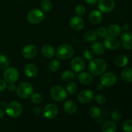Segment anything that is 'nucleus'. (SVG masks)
<instances>
[{
    "mask_svg": "<svg viewBox=\"0 0 132 132\" xmlns=\"http://www.w3.org/2000/svg\"><path fill=\"white\" fill-rule=\"evenodd\" d=\"M37 54V49L35 45L30 44L23 48L22 50V55L26 59H33Z\"/></svg>",
    "mask_w": 132,
    "mask_h": 132,
    "instance_id": "obj_11",
    "label": "nucleus"
},
{
    "mask_svg": "<svg viewBox=\"0 0 132 132\" xmlns=\"http://www.w3.org/2000/svg\"><path fill=\"white\" fill-rule=\"evenodd\" d=\"M33 112L34 113H36V114L39 115L41 113H42L43 110L40 107H35V108L33 109Z\"/></svg>",
    "mask_w": 132,
    "mask_h": 132,
    "instance_id": "obj_42",
    "label": "nucleus"
},
{
    "mask_svg": "<svg viewBox=\"0 0 132 132\" xmlns=\"http://www.w3.org/2000/svg\"><path fill=\"white\" fill-rule=\"evenodd\" d=\"M79 81L84 85H88L92 82L93 78L90 73L88 72H81L78 77Z\"/></svg>",
    "mask_w": 132,
    "mask_h": 132,
    "instance_id": "obj_22",
    "label": "nucleus"
},
{
    "mask_svg": "<svg viewBox=\"0 0 132 132\" xmlns=\"http://www.w3.org/2000/svg\"><path fill=\"white\" fill-rule=\"evenodd\" d=\"M107 69V63L104 60L99 58L93 59L88 64V70L94 76H101Z\"/></svg>",
    "mask_w": 132,
    "mask_h": 132,
    "instance_id": "obj_1",
    "label": "nucleus"
},
{
    "mask_svg": "<svg viewBox=\"0 0 132 132\" xmlns=\"http://www.w3.org/2000/svg\"><path fill=\"white\" fill-rule=\"evenodd\" d=\"M77 90V86L76 82H70L67 85V91L69 94H74Z\"/></svg>",
    "mask_w": 132,
    "mask_h": 132,
    "instance_id": "obj_34",
    "label": "nucleus"
},
{
    "mask_svg": "<svg viewBox=\"0 0 132 132\" xmlns=\"http://www.w3.org/2000/svg\"><path fill=\"white\" fill-rule=\"evenodd\" d=\"M63 108L67 113L73 114L77 111V104L73 101L68 100L64 103Z\"/></svg>",
    "mask_w": 132,
    "mask_h": 132,
    "instance_id": "obj_20",
    "label": "nucleus"
},
{
    "mask_svg": "<svg viewBox=\"0 0 132 132\" xmlns=\"http://www.w3.org/2000/svg\"><path fill=\"white\" fill-rule=\"evenodd\" d=\"M40 5L41 9L45 12H48L52 9V2L50 0H42Z\"/></svg>",
    "mask_w": 132,
    "mask_h": 132,
    "instance_id": "obj_30",
    "label": "nucleus"
},
{
    "mask_svg": "<svg viewBox=\"0 0 132 132\" xmlns=\"http://www.w3.org/2000/svg\"><path fill=\"white\" fill-rule=\"evenodd\" d=\"M103 88H104V86H103V85H102L101 83L100 85H99L97 86V90H103Z\"/></svg>",
    "mask_w": 132,
    "mask_h": 132,
    "instance_id": "obj_48",
    "label": "nucleus"
},
{
    "mask_svg": "<svg viewBox=\"0 0 132 132\" xmlns=\"http://www.w3.org/2000/svg\"><path fill=\"white\" fill-rule=\"evenodd\" d=\"M121 77L125 82H132V68H125L121 72Z\"/></svg>",
    "mask_w": 132,
    "mask_h": 132,
    "instance_id": "obj_25",
    "label": "nucleus"
},
{
    "mask_svg": "<svg viewBox=\"0 0 132 132\" xmlns=\"http://www.w3.org/2000/svg\"><path fill=\"white\" fill-rule=\"evenodd\" d=\"M10 64L9 59L3 54H0V69L4 70L9 68Z\"/></svg>",
    "mask_w": 132,
    "mask_h": 132,
    "instance_id": "obj_28",
    "label": "nucleus"
},
{
    "mask_svg": "<svg viewBox=\"0 0 132 132\" xmlns=\"http://www.w3.org/2000/svg\"><path fill=\"white\" fill-rule=\"evenodd\" d=\"M6 82L5 80L0 79V92L4 91L6 89Z\"/></svg>",
    "mask_w": 132,
    "mask_h": 132,
    "instance_id": "obj_41",
    "label": "nucleus"
},
{
    "mask_svg": "<svg viewBox=\"0 0 132 132\" xmlns=\"http://www.w3.org/2000/svg\"><path fill=\"white\" fill-rule=\"evenodd\" d=\"M41 52L44 57L50 59L55 55V50L54 48L51 45H45L41 48Z\"/></svg>",
    "mask_w": 132,
    "mask_h": 132,
    "instance_id": "obj_21",
    "label": "nucleus"
},
{
    "mask_svg": "<svg viewBox=\"0 0 132 132\" xmlns=\"http://www.w3.org/2000/svg\"><path fill=\"white\" fill-rule=\"evenodd\" d=\"M92 50L95 55L101 56L105 52V46L100 42H95L91 46Z\"/></svg>",
    "mask_w": 132,
    "mask_h": 132,
    "instance_id": "obj_19",
    "label": "nucleus"
},
{
    "mask_svg": "<svg viewBox=\"0 0 132 132\" xmlns=\"http://www.w3.org/2000/svg\"><path fill=\"white\" fill-rule=\"evenodd\" d=\"M121 29H122L125 32H128V31L129 30V29H130V26H129V24H127V23H125V24H124L123 25H122Z\"/></svg>",
    "mask_w": 132,
    "mask_h": 132,
    "instance_id": "obj_44",
    "label": "nucleus"
},
{
    "mask_svg": "<svg viewBox=\"0 0 132 132\" xmlns=\"http://www.w3.org/2000/svg\"><path fill=\"white\" fill-rule=\"evenodd\" d=\"M6 106V103H5V101H1L0 102V106L1 107V108H5Z\"/></svg>",
    "mask_w": 132,
    "mask_h": 132,
    "instance_id": "obj_47",
    "label": "nucleus"
},
{
    "mask_svg": "<svg viewBox=\"0 0 132 132\" xmlns=\"http://www.w3.org/2000/svg\"><path fill=\"white\" fill-rule=\"evenodd\" d=\"M117 125L112 121H107L104 122L101 127L102 132H116Z\"/></svg>",
    "mask_w": 132,
    "mask_h": 132,
    "instance_id": "obj_24",
    "label": "nucleus"
},
{
    "mask_svg": "<svg viewBox=\"0 0 132 132\" xmlns=\"http://www.w3.org/2000/svg\"><path fill=\"white\" fill-rule=\"evenodd\" d=\"M18 1H23V0H18Z\"/></svg>",
    "mask_w": 132,
    "mask_h": 132,
    "instance_id": "obj_49",
    "label": "nucleus"
},
{
    "mask_svg": "<svg viewBox=\"0 0 132 132\" xmlns=\"http://www.w3.org/2000/svg\"><path fill=\"white\" fill-rule=\"evenodd\" d=\"M4 80L9 84L16 82L19 77V72L18 70L13 67H10L5 69L3 73Z\"/></svg>",
    "mask_w": 132,
    "mask_h": 132,
    "instance_id": "obj_8",
    "label": "nucleus"
},
{
    "mask_svg": "<svg viewBox=\"0 0 132 132\" xmlns=\"http://www.w3.org/2000/svg\"><path fill=\"white\" fill-rule=\"evenodd\" d=\"M97 33L98 36H101V37H107L108 36H110L108 35V30L106 28L104 27H99V28L97 29Z\"/></svg>",
    "mask_w": 132,
    "mask_h": 132,
    "instance_id": "obj_38",
    "label": "nucleus"
},
{
    "mask_svg": "<svg viewBox=\"0 0 132 132\" xmlns=\"http://www.w3.org/2000/svg\"><path fill=\"white\" fill-rule=\"evenodd\" d=\"M115 7L114 0H99L98 8L100 11L104 13L112 12Z\"/></svg>",
    "mask_w": 132,
    "mask_h": 132,
    "instance_id": "obj_10",
    "label": "nucleus"
},
{
    "mask_svg": "<svg viewBox=\"0 0 132 132\" xmlns=\"http://www.w3.org/2000/svg\"><path fill=\"white\" fill-rule=\"evenodd\" d=\"M104 45L105 48L111 50H114L118 48L120 46V42L118 39L116 37L108 36L106 37L104 41Z\"/></svg>",
    "mask_w": 132,
    "mask_h": 132,
    "instance_id": "obj_15",
    "label": "nucleus"
},
{
    "mask_svg": "<svg viewBox=\"0 0 132 132\" xmlns=\"http://www.w3.org/2000/svg\"><path fill=\"white\" fill-rule=\"evenodd\" d=\"M97 33L94 30H89L85 34V39L88 42H94L97 39Z\"/></svg>",
    "mask_w": 132,
    "mask_h": 132,
    "instance_id": "obj_26",
    "label": "nucleus"
},
{
    "mask_svg": "<svg viewBox=\"0 0 132 132\" xmlns=\"http://www.w3.org/2000/svg\"><path fill=\"white\" fill-rule=\"evenodd\" d=\"M43 116L48 119H52L58 113V108L55 104H48L43 108L42 112Z\"/></svg>",
    "mask_w": 132,
    "mask_h": 132,
    "instance_id": "obj_9",
    "label": "nucleus"
},
{
    "mask_svg": "<svg viewBox=\"0 0 132 132\" xmlns=\"http://www.w3.org/2000/svg\"><path fill=\"white\" fill-rule=\"evenodd\" d=\"M128 63V59L124 55H119L115 60V64L118 67H124Z\"/></svg>",
    "mask_w": 132,
    "mask_h": 132,
    "instance_id": "obj_27",
    "label": "nucleus"
},
{
    "mask_svg": "<svg viewBox=\"0 0 132 132\" xmlns=\"http://www.w3.org/2000/svg\"><path fill=\"white\" fill-rule=\"evenodd\" d=\"M89 115H90V117H92V118L97 119L99 118V117L101 115V110L97 106H93L89 110Z\"/></svg>",
    "mask_w": 132,
    "mask_h": 132,
    "instance_id": "obj_29",
    "label": "nucleus"
},
{
    "mask_svg": "<svg viewBox=\"0 0 132 132\" xmlns=\"http://www.w3.org/2000/svg\"><path fill=\"white\" fill-rule=\"evenodd\" d=\"M61 64L59 63V61L57 59H54V60L51 61L48 64V68L50 71L53 72H55L59 70V69L60 68Z\"/></svg>",
    "mask_w": 132,
    "mask_h": 132,
    "instance_id": "obj_31",
    "label": "nucleus"
},
{
    "mask_svg": "<svg viewBox=\"0 0 132 132\" xmlns=\"http://www.w3.org/2000/svg\"><path fill=\"white\" fill-rule=\"evenodd\" d=\"M24 73L28 77H35L38 74V68L36 64L29 63L24 67Z\"/></svg>",
    "mask_w": 132,
    "mask_h": 132,
    "instance_id": "obj_17",
    "label": "nucleus"
},
{
    "mask_svg": "<svg viewBox=\"0 0 132 132\" xmlns=\"http://www.w3.org/2000/svg\"><path fill=\"white\" fill-rule=\"evenodd\" d=\"M103 19V15L101 11L97 10H94L90 13L89 20L93 24H97L101 22Z\"/></svg>",
    "mask_w": 132,
    "mask_h": 132,
    "instance_id": "obj_18",
    "label": "nucleus"
},
{
    "mask_svg": "<svg viewBox=\"0 0 132 132\" xmlns=\"http://www.w3.org/2000/svg\"><path fill=\"white\" fill-rule=\"evenodd\" d=\"M50 95L55 101L61 102L67 99V92L63 86L56 85L53 86L50 90Z\"/></svg>",
    "mask_w": 132,
    "mask_h": 132,
    "instance_id": "obj_5",
    "label": "nucleus"
},
{
    "mask_svg": "<svg viewBox=\"0 0 132 132\" xmlns=\"http://www.w3.org/2000/svg\"><path fill=\"white\" fill-rule=\"evenodd\" d=\"M75 12L78 16H81L86 12V7L83 5H77L75 9Z\"/></svg>",
    "mask_w": 132,
    "mask_h": 132,
    "instance_id": "obj_36",
    "label": "nucleus"
},
{
    "mask_svg": "<svg viewBox=\"0 0 132 132\" xmlns=\"http://www.w3.org/2000/svg\"><path fill=\"white\" fill-rule=\"evenodd\" d=\"M5 111L9 116L12 118L19 117L22 113L23 108L20 103L17 101H14L6 104Z\"/></svg>",
    "mask_w": 132,
    "mask_h": 132,
    "instance_id": "obj_3",
    "label": "nucleus"
},
{
    "mask_svg": "<svg viewBox=\"0 0 132 132\" xmlns=\"http://www.w3.org/2000/svg\"><path fill=\"white\" fill-rule=\"evenodd\" d=\"M16 93L21 99L28 98L34 93V87L30 82H22L16 88Z\"/></svg>",
    "mask_w": 132,
    "mask_h": 132,
    "instance_id": "obj_2",
    "label": "nucleus"
},
{
    "mask_svg": "<svg viewBox=\"0 0 132 132\" xmlns=\"http://www.w3.org/2000/svg\"><path fill=\"white\" fill-rule=\"evenodd\" d=\"M112 119L116 122H118V121H120L121 118V113H120L119 111L117 110H113L112 113Z\"/></svg>",
    "mask_w": 132,
    "mask_h": 132,
    "instance_id": "obj_40",
    "label": "nucleus"
},
{
    "mask_svg": "<svg viewBox=\"0 0 132 132\" xmlns=\"http://www.w3.org/2000/svg\"><path fill=\"white\" fill-rule=\"evenodd\" d=\"M94 97V94L93 92L88 89H86L79 92L77 96V99L81 103L86 104V103H90L93 99Z\"/></svg>",
    "mask_w": 132,
    "mask_h": 132,
    "instance_id": "obj_12",
    "label": "nucleus"
},
{
    "mask_svg": "<svg viewBox=\"0 0 132 132\" xmlns=\"http://www.w3.org/2000/svg\"><path fill=\"white\" fill-rule=\"evenodd\" d=\"M74 50L72 46L68 44H63L57 48L56 51V55L59 59L62 60L69 59L73 56Z\"/></svg>",
    "mask_w": 132,
    "mask_h": 132,
    "instance_id": "obj_4",
    "label": "nucleus"
},
{
    "mask_svg": "<svg viewBox=\"0 0 132 132\" xmlns=\"http://www.w3.org/2000/svg\"><path fill=\"white\" fill-rule=\"evenodd\" d=\"M8 89H9V90L10 92H13L15 91V86L14 85V83H11L9 85V86H8Z\"/></svg>",
    "mask_w": 132,
    "mask_h": 132,
    "instance_id": "obj_43",
    "label": "nucleus"
},
{
    "mask_svg": "<svg viewBox=\"0 0 132 132\" xmlns=\"http://www.w3.org/2000/svg\"><path fill=\"white\" fill-rule=\"evenodd\" d=\"M71 67L74 72H80L85 69L86 64L85 61L81 57H75L71 61Z\"/></svg>",
    "mask_w": 132,
    "mask_h": 132,
    "instance_id": "obj_13",
    "label": "nucleus"
},
{
    "mask_svg": "<svg viewBox=\"0 0 132 132\" xmlns=\"http://www.w3.org/2000/svg\"><path fill=\"white\" fill-rule=\"evenodd\" d=\"M70 25L74 30L79 31L84 28L85 22L83 19L80 16H73L70 20Z\"/></svg>",
    "mask_w": 132,
    "mask_h": 132,
    "instance_id": "obj_14",
    "label": "nucleus"
},
{
    "mask_svg": "<svg viewBox=\"0 0 132 132\" xmlns=\"http://www.w3.org/2000/svg\"><path fill=\"white\" fill-rule=\"evenodd\" d=\"M94 97L95 99V101L100 104H104L106 102V100L105 96L104 95H103V94H97V95H96Z\"/></svg>",
    "mask_w": 132,
    "mask_h": 132,
    "instance_id": "obj_39",
    "label": "nucleus"
},
{
    "mask_svg": "<svg viewBox=\"0 0 132 132\" xmlns=\"http://www.w3.org/2000/svg\"><path fill=\"white\" fill-rule=\"evenodd\" d=\"M83 56L86 60L91 61L92 59H94V54L93 51L90 49H86L83 52Z\"/></svg>",
    "mask_w": 132,
    "mask_h": 132,
    "instance_id": "obj_37",
    "label": "nucleus"
},
{
    "mask_svg": "<svg viewBox=\"0 0 132 132\" xmlns=\"http://www.w3.org/2000/svg\"><path fill=\"white\" fill-rule=\"evenodd\" d=\"M121 43L124 48L132 49V34L128 32H124L121 36Z\"/></svg>",
    "mask_w": 132,
    "mask_h": 132,
    "instance_id": "obj_16",
    "label": "nucleus"
},
{
    "mask_svg": "<svg viewBox=\"0 0 132 132\" xmlns=\"http://www.w3.org/2000/svg\"><path fill=\"white\" fill-rule=\"evenodd\" d=\"M117 76L111 72H106L101 77V83L104 87L109 88L113 86L117 82Z\"/></svg>",
    "mask_w": 132,
    "mask_h": 132,
    "instance_id": "obj_7",
    "label": "nucleus"
},
{
    "mask_svg": "<svg viewBox=\"0 0 132 132\" xmlns=\"http://www.w3.org/2000/svg\"><path fill=\"white\" fill-rule=\"evenodd\" d=\"M122 129L125 132H132V119H128L122 124Z\"/></svg>",
    "mask_w": 132,
    "mask_h": 132,
    "instance_id": "obj_35",
    "label": "nucleus"
},
{
    "mask_svg": "<svg viewBox=\"0 0 132 132\" xmlns=\"http://www.w3.org/2000/svg\"><path fill=\"white\" fill-rule=\"evenodd\" d=\"M4 116H5V112H4V111L2 109L0 108V120L3 118Z\"/></svg>",
    "mask_w": 132,
    "mask_h": 132,
    "instance_id": "obj_46",
    "label": "nucleus"
},
{
    "mask_svg": "<svg viewBox=\"0 0 132 132\" xmlns=\"http://www.w3.org/2000/svg\"><path fill=\"white\" fill-rule=\"evenodd\" d=\"M62 79L64 81H72V79L74 77V73L72 72V70H66L62 73Z\"/></svg>",
    "mask_w": 132,
    "mask_h": 132,
    "instance_id": "obj_32",
    "label": "nucleus"
},
{
    "mask_svg": "<svg viewBox=\"0 0 132 132\" xmlns=\"http://www.w3.org/2000/svg\"><path fill=\"white\" fill-rule=\"evenodd\" d=\"M45 18L42 10L39 9H34L31 10L27 15V20L32 24H37L42 21Z\"/></svg>",
    "mask_w": 132,
    "mask_h": 132,
    "instance_id": "obj_6",
    "label": "nucleus"
},
{
    "mask_svg": "<svg viewBox=\"0 0 132 132\" xmlns=\"http://www.w3.org/2000/svg\"><path fill=\"white\" fill-rule=\"evenodd\" d=\"M31 101L34 104H40L43 101V97L39 93H33L30 95Z\"/></svg>",
    "mask_w": 132,
    "mask_h": 132,
    "instance_id": "obj_33",
    "label": "nucleus"
},
{
    "mask_svg": "<svg viewBox=\"0 0 132 132\" xmlns=\"http://www.w3.org/2000/svg\"><path fill=\"white\" fill-rule=\"evenodd\" d=\"M85 2L88 5H94L99 1V0H85Z\"/></svg>",
    "mask_w": 132,
    "mask_h": 132,
    "instance_id": "obj_45",
    "label": "nucleus"
},
{
    "mask_svg": "<svg viewBox=\"0 0 132 132\" xmlns=\"http://www.w3.org/2000/svg\"><path fill=\"white\" fill-rule=\"evenodd\" d=\"M108 33L110 36H112V37H117L119 36L121 34V27L119 25L116 24H112L110 26H109L108 28Z\"/></svg>",
    "mask_w": 132,
    "mask_h": 132,
    "instance_id": "obj_23",
    "label": "nucleus"
}]
</instances>
